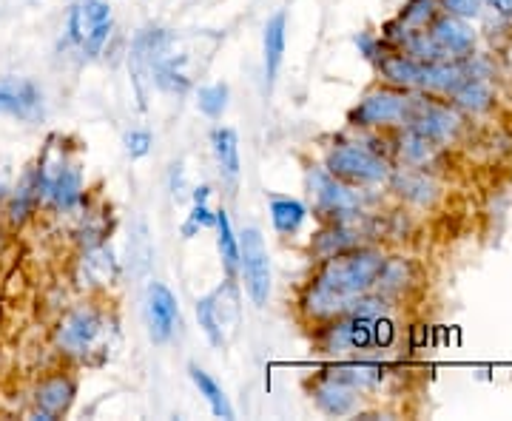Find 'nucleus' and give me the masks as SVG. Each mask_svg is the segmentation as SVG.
Instances as JSON below:
<instances>
[{
  "instance_id": "obj_1",
  "label": "nucleus",
  "mask_w": 512,
  "mask_h": 421,
  "mask_svg": "<svg viewBox=\"0 0 512 421\" xmlns=\"http://www.w3.org/2000/svg\"><path fill=\"white\" fill-rule=\"evenodd\" d=\"M384 271V257L370 248H348L325 259L319 274L313 276L305 288L302 308L311 319L328 322L333 316H345L348 305L367 293Z\"/></svg>"
},
{
  "instance_id": "obj_2",
  "label": "nucleus",
  "mask_w": 512,
  "mask_h": 421,
  "mask_svg": "<svg viewBox=\"0 0 512 421\" xmlns=\"http://www.w3.org/2000/svg\"><path fill=\"white\" fill-rule=\"evenodd\" d=\"M197 319H200L202 333L208 336L214 348L222 350L228 345V330L239 325V293L231 276L222 282V288L202 296L197 302Z\"/></svg>"
},
{
  "instance_id": "obj_3",
  "label": "nucleus",
  "mask_w": 512,
  "mask_h": 421,
  "mask_svg": "<svg viewBox=\"0 0 512 421\" xmlns=\"http://www.w3.org/2000/svg\"><path fill=\"white\" fill-rule=\"evenodd\" d=\"M239 271L251 302L256 308H265L271 299V257L259 228H245L239 234Z\"/></svg>"
},
{
  "instance_id": "obj_4",
  "label": "nucleus",
  "mask_w": 512,
  "mask_h": 421,
  "mask_svg": "<svg viewBox=\"0 0 512 421\" xmlns=\"http://www.w3.org/2000/svg\"><path fill=\"white\" fill-rule=\"evenodd\" d=\"M103 330H106V322H103L100 311H94L89 305H80V308H74L60 319V325L55 330V342L63 356L86 359L97 348Z\"/></svg>"
},
{
  "instance_id": "obj_5",
  "label": "nucleus",
  "mask_w": 512,
  "mask_h": 421,
  "mask_svg": "<svg viewBox=\"0 0 512 421\" xmlns=\"http://www.w3.org/2000/svg\"><path fill=\"white\" fill-rule=\"evenodd\" d=\"M325 168L333 177L356 185L384 183L387 174H390V168H387V163L379 154H373V151H367L362 146H353V143L333 148L328 154V165Z\"/></svg>"
},
{
  "instance_id": "obj_6",
  "label": "nucleus",
  "mask_w": 512,
  "mask_h": 421,
  "mask_svg": "<svg viewBox=\"0 0 512 421\" xmlns=\"http://www.w3.org/2000/svg\"><path fill=\"white\" fill-rule=\"evenodd\" d=\"M373 319L376 316H353V313L333 316L319 333V350L330 353V356H342V353H353V350L373 348L376 345Z\"/></svg>"
},
{
  "instance_id": "obj_7",
  "label": "nucleus",
  "mask_w": 512,
  "mask_h": 421,
  "mask_svg": "<svg viewBox=\"0 0 512 421\" xmlns=\"http://www.w3.org/2000/svg\"><path fill=\"white\" fill-rule=\"evenodd\" d=\"M308 188L319 214H350L359 205L356 194L339 177H333L328 168H308Z\"/></svg>"
},
{
  "instance_id": "obj_8",
  "label": "nucleus",
  "mask_w": 512,
  "mask_h": 421,
  "mask_svg": "<svg viewBox=\"0 0 512 421\" xmlns=\"http://www.w3.org/2000/svg\"><path fill=\"white\" fill-rule=\"evenodd\" d=\"M410 100L399 92H370L348 114L350 126H390L407 117Z\"/></svg>"
},
{
  "instance_id": "obj_9",
  "label": "nucleus",
  "mask_w": 512,
  "mask_h": 421,
  "mask_svg": "<svg viewBox=\"0 0 512 421\" xmlns=\"http://www.w3.org/2000/svg\"><path fill=\"white\" fill-rule=\"evenodd\" d=\"M146 319L148 336L151 342L163 345L174 336V330L180 325V305L171 288H165L163 282H151L146 293Z\"/></svg>"
},
{
  "instance_id": "obj_10",
  "label": "nucleus",
  "mask_w": 512,
  "mask_h": 421,
  "mask_svg": "<svg viewBox=\"0 0 512 421\" xmlns=\"http://www.w3.org/2000/svg\"><path fill=\"white\" fill-rule=\"evenodd\" d=\"M77 385L66 373H52L35 387V419L55 421L63 419L72 410Z\"/></svg>"
},
{
  "instance_id": "obj_11",
  "label": "nucleus",
  "mask_w": 512,
  "mask_h": 421,
  "mask_svg": "<svg viewBox=\"0 0 512 421\" xmlns=\"http://www.w3.org/2000/svg\"><path fill=\"white\" fill-rule=\"evenodd\" d=\"M43 106V94L26 77H0V114L35 120Z\"/></svg>"
},
{
  "instance_id": "obj_12",
  "label": "nucleus",
  "mask_w": 512,
  "mask_h": 421,
  "mask_svg": "<svg viewBox=\"0 0 512 421\" xmlns=\"http://www.w3.org/2000/svg\"><path fill=\"white\" fill-rule=\"evenodd\" d=\"M311 396L316 407L325 413V416H350L359 404V390L348 382H342L339 376L333 373H325L319 376L311 385Z\"/></svg>"
},
{
  "instance_id": "obj_13",
  "label": "nucleus",
  "mask_w": 512,
  "mask_h": 421,
  "mask_svg": "<svg viewBox=\"0 0 512 421\" xmlns=\"http://www.w3.org/2000/svg\"><path fill=\"white\" fill-rule=\"evenodd\" d=\"M111 23L109 3L103 0H77L69 12V37L74 43H86L94 32H100L103 26Z\"/></svg>"
},
{
  "instance_id": "obj_14",
  "label": "nucleus",
  "mask_w": 512,
  "mask_h": 421,
  "mask_svg": "<svg viewBox=\"0 0 512 421\" xmlns=\"http://www.w3.org/2000/svg\"><path fill=\"white\" fill-rule=\"evenodd\" d=\"M285 43H288V18L285 12H276L274 18L265 23L262 37V52H265V86L271 89L276 83V74L285 60Z\"/></svg>"
},
{
  "instance_id": "obj_15",
  "label": "nucleus",
  "mask_w": 512,
  "mask_h": 421,
  "mask_svg": "<svg viewBox=\"0 0 512 421\" xmlns=\"http://www.w3.org/2000/svg\"><path fill=\"white\" fill-rule=\"evenodd\" d=\"M430 37L436 40V46H439L447 57L467 55V52L473 49V43H476V35L470 32V26L461 23L456 15H444V18L436 20Z\"/></svg>"
},
{
  "instance_id": "obj_16",
  "label": "nucleus",
  "mask_w": 512,
  "mask_h": 421,
  "mask_svg": "<svg viewBox=\"0 0 512 421\" xmlns=\"http://www.w3.org/2000/svg\"><path fill=\"white\" fill-rule=\"evenodd\" d=\"M458 129V117L450 114L447 109H439V106H427L421 109L419 117H413V129L421 137L433 140V143H441V140H450Z\"/></svg>"
},
{
  "instance_id": "obj_17",
  "label": "nucleus",
  "mask_w": 512,
  "mask_h": 421,
  "mask_svg": "<svg viewBox=\"0 0 512 421\" xmlns=\"http://www.w3.org/2000/svg\"><path fill=\"white\" fill-rule=\"evenodd\" d=\"M214 154H217V163H220L222 180L228 183H237L239 180V137L234 129H217L214 131Z\"/></svg>"
},
{
  "instance_id": "obj_18",
  "label": "nucleus",
  "mask_w": 512,
  "mask_h": 421,
  "mask_svg": "<svg viewBox=\"0 0 512 421\" xmlns=\"http://www.w3.org/2000/svg\"><path fill=\"white\" fill-rule=\"evenodd\" d=\"M384 80L393 83V86H402V89H419L421 80V60H413L407 55H387L379 63Z\"/></svg>"
},
{
  "instance_id": "obj_19",
  "label": "nucleus",
  "mask_w": 512,
  "mask_h": 421,
  "mask_svg": "<svg viewBox=\"0 0 512 421\" xmlns=\"http://www.w3.org/2000/svg\"><path fill=\"white\" fill-rule=\"evenodd\" d=\"M305 220H308V208L299 200H291V197H274L271 200V222L282 237L296 234L305 225Z\"/></svg>"
},
{
  "instance_id": "obj_20",
  "label": "nucleus",
  "mask_w": 512,
  "mask_h": 421,
  "mask_svg": "<svg viewBox=\"0 0 512 421\" xmlns=\"http://www.w3.org/2000/svg\"><path fill=\"white\" fill-rule=\"evenodd\" d=\"M188 376H191V382L197 385L200 390V396H205V402L211 404V413L214 416H220V419H234V407L228 402V396L222 393V387L197 365H188Z\"/></svg>"
},
{
  "instance_id": "obj_21",
  "label": "nucleus",
  "mask_w": 512,
  "mask_h": 421,
  "mask_svg": "<svg viewBox=\"0 0 512 421\" xmlns=\"http://www.w3.org/2000/svg\"><path fill=\"white\" fill-rule=\"evenodd\" d=\"M328 373L339 376L342 382H348L356 390H373V387L382 385L384 370L382 365H373V362H350V365H336L330 367Z\"/></svg>"
},
{
  "instance_id": "obj_22",
  "label": "nucleus",
  "mask_w": 512,
  "mask_h": 421,
  "mask_svg": "<svg viewBox=\"0 0 512 421\" xmlns=\"http://www.w3.org/2000/svg\"><path fill=\"white\" fill-rule=\"evenodd\" d=\"M217 245H220L225 274L234 279L239 274V239L234 237V228L225 211H217Z\"/></svg>"
},
{
  "instance_id": "obj_23",
  "label": "nucleus",
  "mask_w": 512,
  "mask_h": 421,
  "mask_svg": "<svg viewBox=\"0 0 512 421\" xmlns=\"http://www.w3.org/2000/svg\"><path fill=\"white\" fill-rule=\"evenodd\" d=\"M197 106L205 117L211 120H220L225 109H228V86L225 83H214V86H205L197 94Z\"/></svg>"
},
{
  "instance_id": "obj_24",
  "label": "nucleus",
  "mask_w": 512,
  "mask_h": 421,
  "mask_svg": "<svg viewBox=\"0 0 512 421\" xmlns=\"http://www.w3.org/2000/svg\"><path fill=\"white\" fill-rule=\"evenodd\" d=\"M453 97H456L458 106H464V109H473V111L487 109V106H490V100H493L490 89H487V86H481L478 80H470V77L458 86L456 92H453Z\"/></svg>"
},
{
  "instance_id": "obj_25",
  "label": "nucleus",
  "mask_w": 512,
  "mask_h": 421,
  "mask_svg": "<svg viewBox=\"0 0 512 421\" xmlns=\"http://www.w3.org/2000/svg\"><path fill=\"white\" fill-rule=\"evenodd\" d=\"M433 15H436V0H410L399 15V26L404 32H410V29L427 26Z\"/></svg>"
},
{
  "instance_id": "obj_26",
  "label": "nucleus",
  "mask_w": 512,
  "mask_h": 421,
  "mask_svg": "<svg viewBox=\"0 0 512 421\" xmlns=\"http://www.w3.org/2000/svg\"><path fill=\"white\" fill-rule=\"evenodd\" d=\"M211 225H217V214H211L208 208H205V202H194V211H191V220L185 222L183 234L185 237H191L197 228H211Z\"/></svg>"
},
{
  "instance_id": "obj_27",
  "label": "nucleus",
  "mask_w": 512,
  "mask_h": 421,
  "mask_svg": "<svg viewBox=\"0 0 512 421\" xmlns=\"http://www.w3.org/2000/svg\"><path fill=\"white\" fill-rule=\"evenodd\" d=\"M126 148L131 157H146L151 148V134L148 131H131L126 134Z\"/></svg>"
},
{
  "instance_id": "obj_28",
  "label": "nucleus",
  "mask_w": 512,
  "mask_h": 421,
  "mask_svg": "<svg viewBox=\"0 0 512 421\" xmlns=\"http://www.w3.org/2000/svg\"><path fill=\"white\" fill-rule=\"evenodd\" d=\"M444 9L447 15H456V18H476L478 0H444Z\"/></svg>"
},
{
  "instance_id": "obj_29",
  "label": "nucleus",
  "mask_w": 512,
  "mask_h": 421,
  "mask_svg": "<svg viewBox=\"0 0 512 421\" xmlns=\"http://www.w3.org/2000/svg\"><path fill=\"white\" fill-rule=\"evenodd\" d=\"M356 46L365 52V57H376V40L370 35H359L356 37Z\"/></svg>"
},
{
  "instance_id": "obj_30",
  "label": "nucleus",
  "mask_w": 512,
  "mask_h": 421,
  "mask_svg": "<svg viewBox=\"0 0 512 421\" xmlns=\"http://www.w3.org/2000/svg\"><path fill=\"white\" fill-rule=\"evenodd\" d=\"M487 3H493L498 12H504V15H512V0H487Z\"/></svg>"
},
{
  "instance_id": "obj_31",
  "label": "nucleus",
  "mask_w": 512,
  "mask_h": 421,
  "mask_svg": "<svg viewBox=\"0 0 512 421\" xmlns=\"http://www.w3.org/2000/svg\"><path fill=\"white\" fill-rule=\"evenodd\" d=\"M208 194H211V188H208V185H202V188L194 191V202H205L208 200Z\"/></svg>"
}]
</instances>
